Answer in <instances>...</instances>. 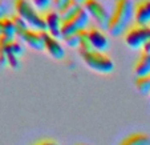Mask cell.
<instances>
[{
    "mask_svg": "<svg viewBox=\"0 0 150 145\" xmlns=\"http://www.w3.org/2000/svg\"><path fill=\"white\" fill-rule=\"evenodd\" d=\"M134 19V3L132 0H114L110 12L108 32L113 36H120L126 32Z\"/></svg>",
    "mask_w": 150,
    "mask_h": 145,
    "instance_id": "obj_1",
    "label": "cell"
},
{
    "mask_svg": "<svg viewBox=\"0 0 150 145\" xmlns=\"http://www.w3.org/2000/svg\"><path fill=\"white\" fill-rule=\"evenodd\" d=\"M80 56L89 68L98 72V73L109 75L116 68L113 59L105 52H100L96 49H88V51H80Z\"/></svg>",
    "mask_w": 150,
    "mask_h": 145,
    "instance_id": "obj_2",
    "label": "cell"
},
{
    "mask_svg": "<svg viewBox=\"0 0 150 145\" xmlns=\"http://www.w3.org/2000/svg\"><path fill=\"white\" fill-rule=\"evenodd\" d=\"M13 7L15 14L23 17L31 28L47 31V24L42 17V14L29 0H13Z\"/></svg>",
    "mask_w": 150,
    "mask_h": 145,
    "instance_id": "obj_3",
    "label": "cell"
},
{
    "mask_svg": "<svg viewBox=\"0 0 150 145\" xmlns=\"http://www.w3.org/2000/svg\"><path fill=\"white\" fill-rule=\"evenodd\" d=\"M126 45L132 49H142V47L150 40V26L132 24L124 33Z\"/></svg>",
    "mask_w": 150,
    "mask_h": 145,
    "instance_id": "obj_4",
    "label": "cell"
},
{
    "mask_svg": "<svg viewBox=\"0 0 150 145\" xmlns=\"http://www.w3.org/2000/svg\"><path fill=\"white\" fill-rule=\"evenodd\" d=\"M89 21H91V16H89L88 12L85 11L84 7H81L73 16H71L67 20H62L61 37L67 36V35L74 33V32H77V31L86 29L89 26Z\"/></svg>",
    "mask_w": 150,
    "mask_h": 145,
    "instance_id": "obj_5",
    "label": "cell"
},
{
    "mask_svg": "<svg viewBox=\"0 0 150 145\" xmlns=\"http://www.w3.org/2000/svg\"><path fill=\"white\" fill-rule=\"evenodd\" d=\"M82 7L89 14V16L93 17L100 28L108 29L109 20H110V12H108V9L105 8V6L100 0H84Z\"/></svg>",
    "mask_w": 150,
    "mask_h": 145,
    "instance_id": "obj_6",
    "label": "cell"
},
{
    "mask_svg": "<svg viewBox=\"0 0 150 145\" xmlns=\"http://www.w3.org/2000/svg\"><path fill=\"white\" fill-rule=\"evenodd\" d=\"M48 36V31H41V29L35 28H27L24 32L19 35V37L23 40L25 44H28L31 48L36 51H42L45 49V40Z\"/></svg>",
    "mask_w": 150,
    "mask_h": 145,
    "instance_id": "obj_7",
    "label": "cell"
},
{
    "mask_svg": "<svg viewBox=\"0 0 150 145\" xmlns=\"http://www.w3.org/2000/svg\"><path fill=\"white\" fill-rule=\"evenodd\" d=\"M42 17L45 20L47 24V31L49 35L53 37H61V26H62V19L60 16L59 11L56 8H49L47 11L41 12Z\"/></svg>",
    "mask_w": 150,
    "mask_h": 145,
    "instance_id": "obj_8",
    "label": "cell"
},
{
    "mask_svg": "<svg viewBox=\"0 0 150 145\" xmlns=\"http://www.w3.org/2000/svg\"><path fill=\"white\" fill-rule=\"evenodd\" d=\"M7 57H8V65L13 69H19L21 65V56L24 53L23 44L17 41L16 39H12L6 45Z\"/></svg>",
    "mask_w": 150,
    "mask_h": 145,
    "instance_id": "obj_9",
    "label": "cell"
},
{
    "mask_svg": "<svg viewBox=\"0 0 150 145\" xmlns=\"http://www.w3.org/2000/svg\"><path fill=\"white\" fill-rule=\"evenodd\" d=\"M88 39L92 48L96 49V51L104 52L109 48V39L100 27H88Z\"/></svg>",
    "mask_w": 150,
    "mask_h": 145,
    "instance_id": "obj_10",
    "label": "cell"
},
{
    "mask_svg": "<svg viewBox=\"0 0 150 145\" xmlns=\"http://www.w3.org/2000/svg\"><path fill=\"white\" fill-rule=\"evenodd\" d=\"M134 21L141 26H150V0H138L134 4Z\"/></svg>",
    "mask_w": 150,
    "mask_h": 145,
    "instance_id": "obj_11",
    "label": "cell"
},
{
    "mask_svg": "<svg viewBox=\"0 0 150 145\" xmlns=\"http://www.w3.org/2000/svg\"><path fill=\"white\" fill-rule=\"evenodd\" d=\"M45 51L56 60H61V59H64V56H65V49H64V47L61 45L60 40L57 39V37H53L49 33H48L47 40H45Z\"/></svg>",
    "mask_w": 150,
    "mask_h": 145,
    "instance_id": "obj_12",
    "label": "cell"
},
{
    "mask_svg": "<svg viewBox=\"0 0 150 145\" xmlns=\"http://www.w3.org/2000/svg\"><path fill=\"white\" fill-rule=\"evenodd\" d=\"M134 73L137 77L150 75V53L141 51V55L134 64Z\"/></svg>",
    "mask_w": 150,
    "mask_h": 145,
    "instance_id": "obj_13",
    "label": "cell"
},
{
    "mask_svg": "<svg viewBox=\"0 0 150 145\" xmlns=\"http://www.w3.org/2000/svg\"><path fill=\"white\" fill-rule=\"evenodd\" d=\"M0 35L8 36V37H11V39H15V37L17 36L16 28H15V24H13V21H12L11 16L0 17Z\"/></svg>",
    "mask_w": 150,
    "mask_h": 145,
    "instance_id": "obj_14",
    "label": "cell"
},
{
    "mask_svg": "<svg viewBox=\"0 0 150 145\" xmlns=\"http://www.w3.org/2000/svg\"><path fill=\"white\" fill-rule=\"evenodd\" d=\"M120 145H150V136L145 133H133L125 137Z\"/></svg>",
    "mask_w": 150,
    "mask_h": 145,
    "instance_id": "obj_15",
    "label": "cell"
},
{
    "mask_svg": "<svg viewBox=\"0 0 150 145\" xmlns=\"http://www.w3.org/2000/svg\"><path fill=\"white\" fill-rule=\"evenodd\" d=\"M81 7H82L81 1H79V0H69L62 8L59 9V14H60V16H61L62 20H67L71 16H73Z\"/></svg>",
    "mask_w": 150,
    "mask_h": 145,
    "instance_id": "obj_16",
    "label": "cell"
},
{
    "mask_svg": "<svg viewBox=\"0 0 150 145\" xmlns=\"http://www.w3.org/2000/svg\"><path fill=\"white\" fill-rule=\"evenodd\" d=\"M86 29H82V31H77V32H74V33L67 35V36H64L62 39H64V41L67 43V45L72 47V48H79L80 44H81L82 37H84L85 32H86Z\"/></svg>",
    "mask_w": 150,
    "mask_h": 145,
    "instance_id": "obj_17",
    "label": "cell"
},
{
    "mask_svg": "<svg viewBox=\"0 0 150 145\" xmlns=\"http://www.w3.org/2000/svg\"><path fill=\"white\" fill-rule=\"evenodd\" d=\"M134 84H136V88L139 93H142V95L150 93V75L137 77Z\"/></svg>",
    "mask_w": 150,
    "mask_h": 145,
    "instance_id": "obj_18",
    "label": "cell"
},
{
    "mask_svg": "<svg viewBox=\"0 0 150 145\" xmlns=\"http://www.w3.org/2000/svg\"><path fill=\"white\" fill-rule=\"evenodd\" d=\"M11 19H12V21H13V24H15V28H16V33H17V36H19L21 32H24L27 28H29V26L27 24V21L23 19L21 16H19L17 14H13V15H11Z\"/></svg>",
    "mask_w": 150,
    "mask_h": 145,
    "instance_id": "obj_19",
    "label": "cell"
},
{
    "mask_svg": "<svg viewBox=\"0 0 150 145\" xmlns=\"http://www.w3.org/2000/svg\"><path fill=\"white\" fill-rule=\"evenodd\" d=\"M32 3L40 12H44L47 9L52 8V0H32Z\"/></svg>",
    "mask_w": 150,
    "mask_h": 145,
    "instance_id": "obj_20",
    "label": "cell"
},
{
    "mask_svg": "<svg viewBox=\"0 0 150 145\" xmlns=\"http://www.w3.org/2000/svg\"><path fill=\"white\" fill-rule=\"evenodd\" d=\"M7 14H8V6H7V3L4 0H0V17L8 16Z\"/></svg>",
    "mask_w": 150,
    "mask_h": 145,
    "instance_id": "obj_21",
    "label": "cell"
},
{
    "mask_svg": "<svg viewBox=\"0 0 150 145\" xmlns=\"http://www.w3.org/2000/svg\"><path fill=\"white\" fill-rule=\"evenodd\" d=\"M33 145H59L54 140H51V139H44V140H39L37 142H35Z\"/></svg>",
    "mask_w": 150,
    "mask_h": 145,
    "instance_id": "obj_22",
    "label": "cell"
},
{
    "mask_svg": "<svg viewBox=\"0 0 150 145\" xmlns=\"http://www.w3.org/2000/svg\"><path fill=\"white\" fill-rule=\"evenodd\" d=\"M69 0H52V4H53V7L59 11L60 8H62V7L65 6L67 3H68Z\"/></svg>",
    "mask_w": 150,
    "mask_h": 145,
    "instance_id": "obj_23",
    "label": "cell"
},
{
    "mask_svg": "<svg viewBox=\"0 0 150 145\" xmlns=\"http://www.w3.org/2000/svg\"><path fill=\"white\" fill-rule=\"evenodd\" d=\"M142 52H146V53H150V40L142 47Z\"/></svg>",
    "mask_w": 150,
    "mask_h": 145,
    "instance_id": "obj_24",
    "label": "cell"
},
{
    "mask_svg": "<svg viewBox=\"0 0 150 145\" xmlns=\"http://www.w3.org/2000/svg\"><path fill=\"white\" fill-rule=\"evenodd\" d=\"M79 1H81V3H82V1H84V0H79Z\"/></svg>",
    "mask_w": 150,
    "mask_h": 145,
    "instance_id": "obj_25",
    "label": "cell"
},
{
    "mask_svg": "<svg viewBox=\"0 0 150 145\" xmlns=\"http://www.w3.org/2000/svg\"><path fill=\"white\" fill-rule=\"evenodd\" d=\"M80 145H82V144H80Z\"/></svg>",
    "mask_w": 150,
    "mask_h": 145,
    "instance_id": "obj_26",
    "label": "cell"
}]
</instances>
